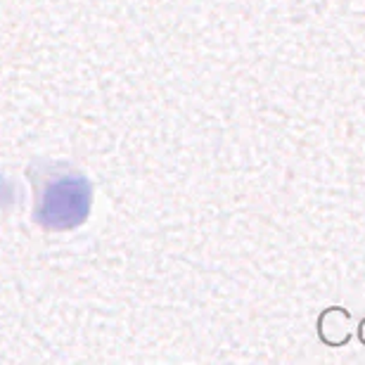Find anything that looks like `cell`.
Segmentation results:
<instances>
[{"mask_svg":"<svg viewBox=\"0 0 365 365\" xmlns=\"http://www.w3.org/2000/svg\"><path fill=\"white\" fill-rule=\"evenodd\" d=\"M91 211V185L81 176H64L46 187L38 221L48 230H69L86 221Z\"/></svg>","mask_w":365,"mask_h":365,"instance_id":"obj_1","label":"cell"},{"mask_svg":"<svg viewBox=\"0 0 365 365\" xmlns=\"http://www.w3.org/2000/svg\"><path fill=\"white\" fill-rule=\"evenodd\" d=\"M10 197H12L10 185H7V180L0 176V204H7V202H10Z\"/></svg>","mask_w":365,"mask_h":365,"instance_id":"obj_2","label":"cell"}]
</instances>
